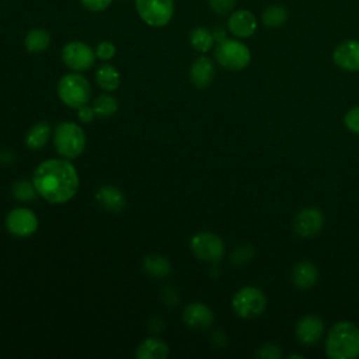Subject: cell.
Wrapping results in <instances>:
<instances>
[{"instance_id": "obj_1", "label": "cell", "mask_w": 359, "mask_h": 359, "mask_svg": "<svg viewBox=\"0 0 359 359\" xmlns=\"http://www.w3.org/2000/svg\"><path fill=\"white\" fill-rule=\"evenodd\" d=\"M32 182L38 195L53 205L69 202L80 185L79 174L67 158L42 161L32 174Z\"/></svg>"}, {"instance_id": "obj_2", "label": "cell", "mask_w": 359, "mask_h": 359, "mask_svg": "<svg viewBox=\"0 0 359 359\" xmlns=\"http://www.w3.org/2000/svg\"><path fill=\"white\" fill-rule=\"evenodd\" d=\"M325 353L331 359L359 356V328L351 321L335 323L325 338Z\"/></svg>"}, {"instance_id": "obj_3", "label": "cell", "mask_w": 359, "mask_h": 359, "mask_svg": "<svg viewBox=\"0 0 359 359\" xmlns=\"http://www.w3.org/2000/svg\"><path fill=\"white\" fill-rule=\"evenodd\" d=\"M86 142L83 128L74 122H60L53 130V146L57 154L67 160L79 157L86 149Z\"/></svg>"}, {"instance_id": "obj_4", "label": "cell", "mask_w": 359, "mask_h": 359, "mask_svg": "<svg viewBox=\"0 0 359 359\" xmlns=\"http://www.w3.org/2000/svg\"><path fill=\"white\" fill-rule=\"evenodd\" d=\"M59 100L70 107L80 108L87 104L91 97V86L88 80L79 73H67L57 83Z\"/></svg>"}, {"instance_id": "obj_5", "label": "cell", "mask_w": 359, "mask_h": 359, "mask_svg": "<svg viewBox=\"0 0 359 359\" xmlns=\"http://www.w3.org/2000/svg\"><path fill=\"white\" fill-rule=\"evenodd\" d=\"M215 57L217 63L233 72L245 69L251 60V52L248 46L237 39H223L215 49Z\"/></svg>"}, {"instance_id": "obj_6", "label": "cell", "mask_w": 359, "mask_h": 359, "mask_svg": "<svg viewBox=\"0 0 359 359\" xmlns=\"http://www.w3.org/2000/svg\"><path fill=\"white\" fill-rule=\"evenodd\" d=\"M233 311L241 318H255L266 307V297L257 286H244L238 289L231 299Z\"/></svg>"}, {"instance_id": "obj_7", "label": "cell", "mask_w": 359, "mask_h": 359, "mask_svg": "<svg viewBox=\"0 0 359 359\" xmlns=\"http://www.w3.org/2000/svg\"><path fill=\"white\" fill-rule=\"evenodd\" d=\"M192 254L203 262H219L224 255V241L212 231H199L189 241Z\"/></svg>"}, {"instance_id": "obj_8", "label": "cell", "mask_w": 359, "mask_h": 359, "mask_svg": "<svg viewBox=\"0 0 359 359\" xmlns=\"http://www.w3.org/2000/svg\"><path fill=\"white\" fill-rule=\"evenodd\" d=\"M135 7L150 27H164L174 15V0H135Z\"/></svg>"}, {"instance_id": "obj_9", "label": "cell", "mask_w": 359, "mask_h": 359, "mask_svg": "<svg viewBox=\"0 0 359 359\" xmlns=\"http://www.w3.org/2000/svg\"><path fill=\"white\" fill-rule=\"evenodd\" d=\"M63 63L73 72H84L95 63V50L81 41L67 42L60 52Z\"/></svg>"}, {"instance_id": "obj_10", "label": "cell", "mask_w": 359, "mask_h": 359, "mask_svg": "<svg viewBox=\"0 0 359 359\" xmlns=\"http://www.w3.org/2000/svg\"><path fill=\"white\" fill-rule=\"evenodd\" d=\"M4 224L10 234L15 237H28L38 230V217L31 209L18 206L7 213Z\"/></svg>"}, {"instance_id": "obj_11", "label": "cell", "mask_w": 359, "mask_h": 359, "mask_svg": "<svg viewBox=\"0 0 359 359\" xmlns=\"http://www.w3.org/2000/svg\"><path fill=\"white\" fill-rule=\"evenodd\" d=\"M324 215L317 208H304L299 210L293 219V229L302 238L316 237L324 226Z\"/></svg>"}, {"instance_id": "obj_12", "label": "cell", "mask_w": 359, "mask_h": 359, "mask_svg": "<svg viewBox=\"0 0 359 359\" xmlns=\"http://www.w3.org/2000/svg\"><path fill=\"white\" fill-rule=\"evenodd\" d=\"M334 63L345 72H359V41L346 39L332 53Z\"/></svg>"}, {"instance_id": "obj_13", "label": "cell", "mask_w": 359, "mask_h": 359, "mask_svg": "<svg viewBox=\"0 0 359 359\" xmlns=\"http://www.w3.org/2000/svg\"><path fill=\"white\" fill-rule=\"evenodd\" d=\"M182 320L188 328L192 330H208L215 320L213 311L203 303H189L182 311Z\"/></svg>"}, {"instance_id": "obj_14", "label": "cell", "mask_w": 359, "mask_h": 359, "mask_svg": "<svg viewBox=\"0 0 359 359\" xmlns=\"http://www.w3.org/2000/svg\"><path fill=\"white\" fill-rule=\"evenodd\" d=\"M324 334V323L316 314L303 316L296 324V337L300 344L313 345L321 339Z\"/></svg>"}, {"instance_id": "obj_15", "label": "cell", "mask_w": 359, "mask_h": 359, "mask_svg": "<svg viewBox=\"0 0 359 359\" xmlns=\"http://www.w3.org/2000/svg\"><path fill=\"white\" fill-rule=\"evenodd\" d=\"M227 28L237 38H248L257 29V18L248 10H237L229 17Z\"/></svg>"}, {"instance_id": "obj_16", "label": "cell", "mask_w": 359, "mask_h": 359, "mask_svg": "<svg viewBox=\"0 0 359 359\" xmlns=\"http://www.w3.org/2000/svg\"><path fill=\"white\" fill-rule=\"evenodd\" d=\"M189 79L198 88H206L215 79V65L206 56L196 57L189 67Z\"/></svg>"}, {"instance_id": "obj_17", "label": "cell", "mask_w": 359, "mask_h": 359, "mask_svg": "<svg viewBox=\"0 0 359 359\" xmlns=\"http://www.w3.org/2000/svg\"><path fill=\"white\" fill-rule=\"evenodd\" d=\"M95 199L102 209L111 213L121 212L126 205V198L123 192L114 185H102L95 192Z\"/></svg>"}, {"instance_id": "obj_18", "label": "cell", "mask_w": 359, "mask_h": 359, "mask_svg": "<svg viewBox=\"0 0 359 359\" xmlns=\"http://www.w3.org/2000/svg\"><path fill=\"white\" fill-rule=\"evenodd\" d=\"M318 269L310 261H300L292 269V282L299 289H310L317 283Z\"/></svg>"}, {"instance_id": "obj_19", "label": "cell", "mask_w": 359, "mask_h": 359, "mask_svg": "<svg viewBox=\"0 0 359 359\" xmlns=\"http://www.w3.org/2000/svg\"><path fill=\"white\" fill-rule=\"evenodd\" d=\"M49 139H50V125L46 121H41V122L34 123L27 130L24 142L28 149L39 150L43 146H46Z\"/></svg>"}, {"instance_id": "obj_20", "label": "cell", "mask_w": 359, "mask_h": 359, "mask_svg": "<svg viewBox=\"0 0 359 359\" xmlns=\"http://www.w3.org/2000/svg\"><path fill=\"white\" fill-rule=\"evenodd\" d=\"M168 345L158 338H147L136 348L137 359H165L168 356Z\"/></svg>"}, {"instance_id": "obj_21", "label": "cell", "mask_w": 359, "mask_h": 359, "mask_svg": "<svg viewBox=\"0 0 359 359\" xmlns=\"http://www.w3.org/2000/svg\"><path fill=\"white\" fill-rule=\"evenodd\" d=\"M95 81L98 87L107 93L115 91L121 84L119 72L112 65H102L95 72Z\"/></svg>"}, {"instance_id": "obj_22", "label": "cell", "mask_w": 359, "mask_h": 359, "mask_svg": "<svg viewBox=\"0 0 359 359\" xmlns=\"http://www.w3.org/2000/svg\"><path fill=\"white\" fill-rule=\"evenodd\" d=\"M50 45V35L43 28H32L24 38V46L31 53H41Z\"/></svg>"}, {"instance_id": "obj_23", "label": "cell", "mask_w": 359, "mask_h": 359, "mask_svg": "<svg viewBox=\"0 0 359 359\" xmlns=\"http://www.w3.org/2000/svg\"><path fill=\"white\" fill-rule=\"evenodd\" d=\"M143 269L150 276L164 278L171 272V264L160 254H149L143 259Z\"/></svg>"}, {"instance_id": "obj_24", "label": "cell", "mask_w": 359, "mask_h": 359, "mask_svg": "<svg viewBox=\"0 0 359 359\" xmlns=\"http://www.w3.org/2000/svg\"><path fill=\"white\" fill-rule=\"evenodd\" d=\"M189 43L198 52H208L215 43L213 32L206 27H195L189 32Z\"/></svg>"}, {"instance_id": "obj_25", "label": "cell", "mask_w": 359, "mask_h": 359, "mask_svg": "<svg viewBox=\"0 0 359 359\" xmlns=\"http://www.w3.org/2000/svg\"><path fill=\"white\" fill-rule=\"evenodd\" d=\"M261 20H262V24L268 28H278L280 25H283L287 20V11L283 6L280 4H272V6H268L262 15H261Z\"/></svg>"}, {"instance_id": "obj_26", "label": "cell", "mask_w": 359, "mask_h": 359, "mask_svg": "<svg viewBox=\"0 0 359 359\" xmlns=\"http://www.w3.org/2000/svg\"><path fill=\"white\" fill-rule=\"evenodd\" d=\"M93 108L95 111L97 116L101 118H109L118 111V101L114 95L109 94H101L93 101Z\"/></svg>"}, {"instance_id": "obj_27", "label": "cell", "mask_w": 359, "mask_h": 359, "mask_svg": "<svg viewBox=\"0 0 359 359\" xmlns=\"http://www.w3.org/2000/svg\"><path fill=\"white\" fill-rule=\"evenodd\" d=\"M11 194L15 199H18L21 202H27V201L34 199L38 192L34 187V182H28L27 180L22 178V180H18V181L13 182Z\"/></svg>"}, {"instance_id": "obj_28", "label": "cell", "mask_w": 359, "mask_h": 359, "mask_svg": "<svg viewBox=\"0 0 359 359\" xmlns=\"http://www.w3.org/2000/svg\"><path fill=\"white\" fill-rule=\"evenodd\" d=\"M236 1L237 0H208V4L216 14L226 15L234 8Z\"/></svg>"}, {"instance_id": "obj_29", "label": "cell", "mask_w": 359, "mask_h": 359, "mask_svg": "<svg viewBox=\"0 0 359 359\" xmlns=\"http://www.w3.org/2000/svg\"><path fill=\"white\" fill-rule=\"evenodd\" d=\"M344 123L346 126L348 130H351L352 133L359 135V105L351 108L345 116H344Z\"/></svg>"}, {"instance_id": "obj_30", "label": "cell", "mask_w": 359, "mask_h": 359, "mask_svg": "<svg viewBox=\"0 0 359 359\" xmlns=\"http://www.w3.org/2000/svg\"><path fill=\"white\" fill-rule=\"evenodd\" d=\"M116 53V48L109 41H102L95 48V55L101 60H111Z\"/></svg>"}, {"instance_id": "obj_31", "label": "cell", "mask_w": 359, "mask_h": 359, "mask_svg": "<svg viewBox=\"0 0 359 359\" xmlns=\"http://www.w3.org/2000/svg\"><path fill=\"white\" fill-rule=\"evenodd\" d=\"M255 356L265 359H278L282 356V349L276 344H265L257 351Z\"/></svg>"}, {"instance_id": "obj_32", "label": "cell", "mask_w": 359, "mask_h": 359, "mask_svg": "<svg viewBox=\"0 0 359 359\" xmlns=\"http://www.w3.org/2000/svg\"><path fill=\"white\" fill-rule=\"evenodd\" d=\"M80 3H81V6H83L84 8H87L88 11L97 13V11H104V10H107V8L111 6L112 0H80Z\"/></svg>"}, {"instance_id": "obj_33", "label": "cell", "mask_w": 359, "mask_h": 359, "mask_svg": "<svg viewBox=\"0 0 359 359\" xmlns=\"http://www.w3.org/2000/svg\"><path fill=\"white\" fill-rule=\"evenodd\" d=\"M77 116H79V121H80L81 123H90V122L94 121V118H95L97 115H95V111H94L93 105L90 107V105L84 104V105H81L80 108H77Z\"/></svg>"}, {"instance_id": "obj_34", "label": "cell", "mask_w": 359, "mask_h": 359, "mask_svg": "<svg viewBox=\"0 0 359 359\" xmlns=\"http://www.w3.org/2000/svg\"><path fill=\"white\" fill-rule=\"evenodd\" d=\"M213 36H215V41H223V39H226V34H224V31H222L220 28H216L215 31H213Z\"/></svg>"}, {"instance_id": "obj_35", "label": "cell", "mask_w": 359, "mask_h": 359, "mask_svg": "<svg viewBox=\"0 0 359 359\" xmlns=\"http://www.w3.org/2000/svg\"><path fill=\"white\" fill-rule=\"evenodd\" d=\"M287 358H289V359H292V358H299V359H303V355H289Z\"/></svg>"}]
</instances>
